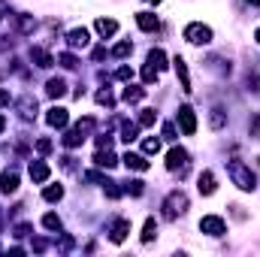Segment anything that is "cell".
<instances>
[{"mask_svg":"<svg viewBox=\"0 0 260 257\" xmlns=\"http://www.w3.org/2000/svg\"><path fill=\"white\" fill-rule=\"evenodd\" d=\"M227 173H230V179H233V185H236L239 191H254V188H257V176H254L251 167H245L242 160H230V164H227Z\"/></svg>","mask_w":260,"mask_h":257,"instance_id":"1","label":"cell"},{"mask_svg":"<svg viewBox=\"0 0 260 257\" xmlns=\"http://www.w3.org/2000/svg\"><path fill=\"white\" fill-rule=\"evenodd\" d=\"M188 206H191L188 194H185V191H173L167 200H164V218H167V221H176L179 215H185V212H188Z\"/></svg>","mask_w":260,"mask_h":257,"instance_id":"2","label":"cell"},{"mask_svg":"<svg viewBox=\"0 0 260 257\" xmlns=\"http://www.w3.org/2000/svg\"><path fill=\"white\" fill-rule=\"evenodd\" d=\"M188 167H191V160H188V151L185 148H170V154H167V170L170 173H179V176H185L188 173Z\"/></svg>","mask_w":260,"mask_h":257,"instance_id":"3","label":"cell"},{"mask_svg":"<svg viewBox=\"0 0 260 257\" xmlns=\"http://www.w3.org/2000/svg\"><path fill=\"white\" fill-rule=\"evenodd\" d=\"M185 40L194 43V46H206V43H212V27H206V24L194 21V24L185 27Z\"/></svg>","mask_w":260,"mask_h":257,"instance_id":"4","label":"cell"},{"mask_svg":"<svg viewBox=\"0 0 260 257\" xmlns=\"http://www.w3.org/2000/svg\"><path fill=\"white\" fill-rule=\"evenodd\" d=\"M200 230H203L206 236H224V233H227V224H224V218H218V215H206V218L200 221Z\"/></svg>","mask_w":260,"mask_h":257,"instance_id":"5","label":"cell"},{"mask_svg":"<svg viewBox=\"0 0 260 257\" xmlns=\"http://www.w3.org/2000/svg\"><path fill=\"white\" fill-rule=\"evenodd\" d=\"M176 118H179V124H182V133H185V136H194L197 133V115H194L191 106H182Z\"/></svg>","mask_w":260,"mask_h":257,"instance_id":"6","label":"cell"},{"mask_svg":"<svg viewBox=\"0 0 260 257\" xmlns=\"http://www.w3.org/2000/svg\"><path fill=\"white\" fill-rule=\"evenodd\" d=\"M127 233H130V221H127V218H118V221L109 227V239H112L115 245H118V242H124V239H127Z\"/></svg>","mask_w":260,"mask_h":257,"instance_id":"7","label":"cell"},{"mask_svg":"<svg viewBox=\"0 0 260 257\" xmlns=\"http://www.w3.org/2000/svg\"><path fill=\"white\" fill-rule=\"evenodd\" d=\"M18 191V173L15 170H3L0 173V194H15Z\"/></svg>","mask_w":260,"mask_h":257,"instance_id":"8","label":"cell"},{"mask_svg":"<svg viewBox=\"0 0 260 257\" xmlns=\"http://www.w3.org/2000/svg\"><path fill=\"white\" fill-rule=\"evenodd\" d=\"M30 61H34L37 67H43V70L55 67V58H52V55H49V52H46L43 46H34V49H30Z\"/></svg>","mask_w":260,"mask_h":257,"instance_id":"9","label":"cell"},{"mask_svg":"<svg viewBox=\"0 0 260 257\" xmlns=\"http://www.w3.org/2000/svg\"><path fill=\"white\" fill-rule=\"evenodd\" d=\"M197 188H200L203 197H212L215 188H218V185H215V173H212V170H203V173H200V185H197Z\"/></svg>","mask_w":260,"mask_h":257,"instance_id":"10","label":"cell"},{"mask_svg":"<svg viewBox=\"0 0 260 257\" xmlns=\"http://www.w3.org/2000/svg\"><path fill=\"white\" fill-rule=\"evenodd\" d=\"M67 43H70L73 49H85V46L91 43V37H88V30H85V27H76V30H70V34H67Z\"/></svg>","mask_w":260,"mask_h":257,"instance_id":"11","label":"cell"},{"mask_svg":"<svg viewBox=\"0 0 260 257\" xmlns=\"http://www.w3.org/2000/svg\"><path fill=\"white\" fill-rule=\"evenodd\" d=\"M46 121H49L52 127H67L70 115H67V109H61V106H52V109L46 112Z\"/></svg>","mask_w":260,"mask_h":257,"instance_id":"12","label":"cell"},{"mask_svg":"<svg viewBox=\"0 0 260 257\" xmlns=\"http://www.w3.org/2000/svg\"><path fill=\"white\" fill-rule=\"evenodd\" d=\"M121 160L127 164V170H136V173H145V170H148V160H145V154H136V151H127V154H124Z\"/></svg>","mask_w":260,"mask_h":257,"instance_id":"13","label":"cell"},{"mask_svg":"<svg viewBox=\"0 0 260 257\" xmlns=\"http://www.w3.org/2000/svg\"><path fill=\"white\" fill-rule=\"evenodd\" d=\"M173 64H176V76H179V82H182V91H185V94H191L194 88H191V76H188V64H185L182 58H176Z\"/></svg>","mask_w":260,"mask_h":257,"instance_id":"14","label":"cell"},{"mask_svg":"<svg viewBox=\"0 0 260 257\" xmlns=\"http://www.w3.org/2000/svg\"><path fill=\"white\" fill-rule=\"evenodd\" d=\"M136 24L145 30V34H154L157 27H160V21H157V15H151V12H139L136 15Z\"/></svg>","mask_w":260,"mask_h":257,"instance_id":"15","label":"cell"},{"mask_svg":"<svg viewBox=\"0 0 260 257\" xmlns=\"http://www.w3.org/2000/svg\"><path fill=\"white\" fill-rule=\"evenodd\" d=\"M94 164H97V167H106V170H112L118 160H115L112 148H97V154H94Z\"/></svg>","mask_w":260,"mask_h":257,"instance_id":"16","label":"cell"},{"mask_svg":"<svg viewBox=\"0 0 260 257\" xmlns=\"http://www.w3.org/2000/svg\"><path fill=\"white\" fill-rule=\"evenodd\" d=\"M94 27H97V34H100V37H112V34L118 30V21H115V18H97V24H94Z\"/></svg>","mask_w":260,"mask_h":257,"instance_id":"17","label":"cell"},{"mask_svg":"<svg viewBox=\"0 0 260 257\" xmlns=\"http://www.w3.org/2000/svg\"><path fill=\"white\" fill-rule=\"evenodd\" d=\"M18 112H21V118H34L37 115V100L34 97H21L18 100Z\"/></svg>","mask_w":260,"mask_h":257,"instance_id":"18","label":"cell"},{"mask_svg":"<svg viewBox=\"0 0 260 257\" xmlns=\"http://www.w3.org/2000/svg\"><path fill=\"white\" fill-rule=\"evenodd\" d=\"M46 91H49V97H64L67 94V82L64 79H49V85H46Z\"/></svg>","mask_w":260,"mask_h":257,"instance_id":"19","label":"cell"},{"mask_svg":"<svg viewBox=\"0 0 260 257\" xmlns=\"http://www.w3.org/2000/svg\"><path fill=\"white\" fill-rule=\"evenodd\" d=\"M30 179H34V182H46V179H49V167H46L43 160L30 164Z\"/></svg>","mask_w":260,"mask_h":257,"instance_id":"20","label":"cell"},{"mask_svg":"<svg viewBox=\"0 0 260 257\" xmlns=\"http://www.w3.org/2000/svg\"><path fill=\"white\" fill-rule=\"evenodd\" d=\"M142 97H145V88H136V85L124 88V103H139Z\"/></svg>","mask_w":260,"mask_h":257,"instance_id":"21","label":"cell"},{"mask_svg":"<svg viewBox=\"0 0 260 257\" xmlns=\"http://www.w3.org/2000/svg\"><path fill=\"white\" fill-rule=\"evenodd\" d=\"M209 124H212V130H221L224 124H227V112H224V109H212Z\"/></svg>","mask_w":260,"mask_h":257,"instance_id":"22","label":"cell"},{"mask_svg":"<svg viewBox=\"0 0 260 257\" xmlns=\"http://www.w3.org/2000/svg\"><path fill=\"white\" fill-rule=\"evenodd\" d=\"M148 64H151L154 70H157V73H160V70L167 67V55H164L160 49H154V52H148Z\"/></svg>","mask_w":260,"mask_h":257,"instance_id":"23","label":"cell"},{"mask_svg":"<svg viewBox=\"0 0 260 257\" xmlns=\"http://www.w3.org/2000/svg\"><path fill=\"white\" fill-rule=\"evenodd\" d=\"M154 236H157V221H154V218H148V221H145V227H142V242L148 245Z\"/></svg>","mask_w":260,"mask_h":257,"instance_id":"24","label":"cell"},{"mask_svg":"<svg viewBox=\"0 0 260 257\" xmlns=\"http://www.w3.org/2000/svg\"><path fill=\"white\" fill-rule=\"evenodd\" d=\"M142 151H145V154H157V151H160V139H157V136L142 139Z\"/></svg>","mask_w":260,"mask_h":257,"instance_id":"25","label":"cell"},{"mask_svg":"<svg viewBox=\"0 0 260 257\" xmlns=\"http://www.w3.org/2000/svg\"><path fill=\"white\" fill-rule=\"evenodd\" d=\"M136 133H139V124H130V121L121 124V139H124V142H133V139H136Z\"/></svg>","mask_w":260,"mask_h":257,"instance_id":"26","label":"cell"},{"mask_svg":"<svg viewBox=\"0 0 260 257\" xmlns=\"http://www.w3.org/2000/svg\"><path fill=\"white\" fill-rule=\"evenodd\" d=\"M43 197H46L49 203H58V200L64 197V188H61V185H49V188L43 191Z\"/></svg>","mask_w":260,"mask_h":257,"instance_id":"27","label":"cell"},{"mask_svg":"<svg viewBox=\"0 0 260 257\" xmlns=\"http://www.w3.org/2000/svg\"><path fill=\"white\" fill-rule=\"evenodd\" d=\"M55 64L67 67V70H76V67H79V61H76V55H70V52H61V55H58V61H55Z\"/></svg>","mask_w":260,"mask_h":257,"instance_id":"28","label":"cell"},{"mask_svg":"<svg viewBox=\"0 0 260 257\" xmlns=\"http://www.w3.org/2000/svg\"><path fill=\"white\" fill-rule=\"evenodd\" d=\"M157 121V112L154 109H142V115H139V127H151Z\"/></svg>","mask_w":260,"mask_h":257,"instance_id":"29","label":"cell"},{"mask_svg":"<svg viewBox=\"0 0 260 257\" xmlns=\"http://www.w3.org/2000/svg\"><path fill=\"white\" fill-rule=\"evenodd\" d=\"M94 127H97V121H94L91 115H88V118H82V121L76 124V130H79V133H82L85 139H88V133H91V130H94Z\"/></svg>","mask_w":260,"mask_h":257,"instance_id":"30","label":"cell"},{"mask_svg":"<svg viewBox=\"0 0 260 257\" xmlns=\"http://www.w3.org/2000/svg\"><path fill=\"white\" fill-rule=\"evenodd\" d=\"M124 191L133 194V197H142V191H145V182H139V179H130L127 185H124Z\"/></svg>","mask_w":260,"mask_h":257,"instance_id":"31","label":"cell"},{"mask_svg":"<svg viewBox=\"0 0 260 257\" xmlns=\"http://www.w3.org/2000/svg\"><path fill=\"white\" fill-rule=\"evenodd\" d=\"M18 27H21L24 34H34V27H37V18H30V15H18Z\"/></svg>","mask_w":260,"mask_h":257,"instance_id":"32","label":"cell"},{"mask_svg":"<svg viewBox=\"0 0 260 257\" xmlns=\"http://www.w3.org/2000/svg\"><path fill=\"white\" fill-rule=\"evenodd\" d=\"M97 103H100V106H115L112 91H109V88H106V91H97Z\"/></svg>","mask_w":260,"mask_h":257,"instance_id":"33","label":"cell"},{"mask_svg":"<svg viewBox=\"0 0 260 257\" xmlns=\"http://www.w3.org/2000/svg\"><path fill=\"white\" fill-rule=\"evenodd\" d=\"M43 227H46V230H61V218H58V215H52V212H49V215H46V218H43Z\"/></svg>","mask_w":260,"mask_h":257,"instance_id":"34","label":"cell"},{"mask_svg":"<svg viewBox=\"0 0 260 257\" xmlns=\"http://www.w3.org/2000/svg\"><path fill=\"white\" fill-rule=\"evenodd\" d=\"M130 52H133V46H130L127 40H124V43H118V46L112 49V55H115V58H127Z\"/></svg>","mask_w":260,"mask_h":257,"instance_id":"35","label":"cell"},{"mask_svg":"<svg viewBox=\"0 0 260 257\" xmlns=\"http://www.w3.org/2000/svg\"><path fill=\"white\" fill-rule=\"evenodd\" d=\"M142 79H145L148 85H151V82H157V70H154L151 64H145V67H142Z\"/></svg>","mask_w":260,"mask_h":257,"instance_id":"36","label":"cell"},{"mask_svg":"<svg viewBox=\"0 0 260 257\" xmlns=\"http://www.w3.org/2000/svg\"><path fill=\"white\" fill-rule=\"evenodd\" d=\"M106 197H109V200H118V197H121V188H118L115 182H109V179H106Z\"/></svg>","mask_w":260,"mask_h":257,"instance_id":"37","label":"cell"},{"mask_svg":"<svg viewBox=\"0 0 260 257\" xmlns=\"http://www.w3.org/2000/svg\"><path fill=\"white\" fill-rule=\"evenodd\" d=\"M37 151L40 154H49L52 151V139H37Z\"/></svg>","mask_w":260,"mask_h":257,"instance_id":"38","label":"cell"},{"mask_svg":"<svg viewBox=\"0 0 260 257\" xmlns=\"http://www.w3.org/2000/svg\"><path fill=\"white\" fill-rule=\"evenodd\" d=\"M115 76H118L121 82H130V79H133V70H127V67H121V70H118Z\"/></svg>","mask_w":260,"mask_h":257,"instance_id":"39","label":"cell"},{"mask_svg":"<svg viewBox=\"0 0 260 257\" xmlns=\"http://www.w3.org/2000/svg\"><path fill=\"white\" fill-rule=\"evenodd\" d=\"M251 136H260V115L251 118Z\"/></svg>","mask_w":260,"mask_h":257,"instance_id":"40","label":"cell"},{"mask_svg":"<svg viewBox=\"0 0 260 257\" xmlns=\"http://www.w3.org/2000/svg\"><path fill=\"white\" fill-rule=\"evenodd\" d=\"M164 139H176V127L173 124H164Z\"/></svg>","mask_w":260,"mask_h":257,"instance_id":"41","label":"cell"},{"mask_svg":"<svg viewBox=\"0 0 260 257\" xmlns=\"http://www.w3.org/2000/svg\"><path fill=\"white\" fill-rule=\"evenodd\" d=\"M27 233H30V227H27V224H18V227H15V236H27Z\"/></svg>","mask_w":260,"mask_h":257,"instance_id":"42","label":"cell"},{"mask_svg":"<svg viewBox=\"0 0 260 257\" xmlns=\"http://www.w3.org/2000/svg\"><path fill=\"white\" fill-rule=\"evenodd\" d=\"M9 100H12V97H9L6 91H0V103H9Z\"/></svg>","mask_w":260,"mask_h":257,"instance_id":"43","label":"cell"},{"mask_svg":"<svg viewBox=\"0 0 260 257\" xmlns=\"http://www.w3.org/2000/svg\"><path fill=\"white\" fill-rule=\"evenodd\" d=\"M3 127H6V118H3V115H0V133H3Z\"/></svg>","mask_w":260,"mask_h":257,"instance_id":"44","label":"cell"},{"mask_svg":"<svg viewBox=\"0 0 260 257\" xmlns=\"http://www.w3.org/2000/svg\"><path fill=\"white\" fill-rule=\"evenodd\" d=\"M248 3H251V6H260V0H248Z\"/></svg>","mask_w":260,"mask_h":257,"instance_id":"45","label":"cell"},{"mask_svg":"<svg viewBox=\"0 0 260 257\" xmlns=\"http://www.w3.org/2000/svg\"><path fill=\"white\" fill-rule=\"evenodd\" d=\"M254 40H257V43H260V27H257V34H254Z\"/></svg>","mask_w":260,"mask_h":257,"instance_id":"46","label":"cell"},{"mask_svg":"<svg viewBox=\"0 0 260 257\" xmlns=\"http://www.w3.org/2000/svg\"><path fill=\"white\" fill-rule=\"evenodd\" d=\"M145 3H160V0H145Z\"/></svg>","mask_w":260,"mask_h":257,"instance_id":"47","label":"cell"}]
</instances>
